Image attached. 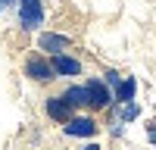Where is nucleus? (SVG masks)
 I'll return each instance as SVG.
<instances>
[{
    "mask_svg": "<svg viewBox=\"0 0 156 150\" xmlns=\"http://www.w3.org/2000/svg\"><path fill=\"white\" fill-rule=\"evenodd\" d=\"M12 19L22 34H37L41 28H47V0H19Z\"/></svg>",
    "mask_w": 156,
    "mask_h": 150,
    "instance_id": "1",
    "label": "nucleus"
},
{
    "mask_svg": "<svg viewBox=\"0 0 156 150\" xmlns=\"http://www.w3.org/2000/svg\"><path fill=\"white\" fill-rule=\"evenodd\" d=\"M59 131H62V138H69V141H97L103 125L97 119V112L81 109V112H75L66 125H59Z\"/></svg>",
    "mask_w": 156,
    "mask_h": 150,
    "instance_id": "2",
    "label": "nucleus"
},
{
    "mask_svg": "<svg viewBox=\"0 0 156 150\" xmlns=\"http://www.w3.org/2000/svg\"><path fill=\"white\" fill-rule=\"evenodd\" d=\"M22 75H25V81H31L37 88H50L56 81V72L50 66V56L37 53V50H28V53L22 56Z\"/></svg>",
    "mask_w": 156,
    "mask_h": 150,
    "instance_id": "3",
    "label": "nucleus"
},
{
    "mask_svg": "<svg viewBox=\"0 0 156 150\" xmlns=\"http://www.w3.org/2000/svg\"><path fill=\"white\" fill-rule=\"evenodd\" d=\"M34 50L44 56H56V53H66V50H75V38L59 28H41L34 34Z\"/></svg>",
    "mask_w": 156,
    "mask_h": 150,
    "instance_id": "4",
    "label": "nucleus"
},
{
    "mask_svg": "<svg viewBox=\"0 0 156 150\" xmlns=\"http://www.w3.org/2000/svg\"><path fill=\"white\" fill-rule=\"evenodd\" d=\"M84 88H87V109L90 112H109L112 109V88L100 78V75H84Z\"/></svg>",
    "mask_w": 156,
    "mask_h": 150,
    "instance_id": "5",
    "label": "nucleus"
},
{
    "mask_svg": "<svg viewBox=\"0 0 156 150\" xmlns=\"http://www.w3.org/2000/svg\"><path fill=\"white\" fill-rule=\"evenodd\" d=\"M50 66L56 72V81H78V78H84V59L78 56L75 50L50 56Z\"/></svg>",
    "mask_w": 156,
    "mask_h": 150,
    "instance_id": "6",
    "label": "nucleus"
},
{
    "mask_svg": "<svg viewBox=\"0 0 156 150\" xmlns=\"http://www.w3.org/2000/svg\"><path fill=\"white\" fill-rule=\"evenodd\" d=\"M41 112H44V119L53 122V125H66V122L75 116V109H72L69 100L62 97V91H56V94H44V100H41Z\"/></svg>",
    "mask_w": 156,
    "mask_h": 150,
    "instance_id": "7",
    "label": "nucleus"
},
{
    "mask_svg": "<svg viewBox=\"0 0 156 150\" xmlns=\"http://www.w3.org/2000/svg\"><path fill=\"white\" fill-rule=\"evenodd\" d=\"M137 91H140L137 75H122V81L112 88V106L128 103V100H137Z\"/></svg>",
    "mask_w": 156,
    "mask_h": 150,
    "instance_id": "8",
    "label": "nucleus"
},
{
    "mask_svg": "<svg viewBox=\"0 0 156 150\" xmlns=\"http://www.w3.org/2000/svg\"><path fill=\"white\" fill-rule=\"evenodd\" d=\"M62 97L72 103V109H75V112L87 109V88H84V81H81V78H78V81H66V88H62Z\"/></svg>",
    "mask_w": 156,
    "mask_h": 150,
    "instance_id": "9",
    "label": "nucleus"
},
{
    "mask_svg": "<svg viewBox=\"0 0 156 150\" xmlns=\"http://www.w3.org/2000/svg\"><path fill=\"white\" fill-rule=\"evenodd\" d=\"M112 112V116H119L125 125H134L140 116H144V109H140V103H137V100H128V103H119V106H112L109 109Z\"/></svg>",
    "mask_w": 156,
    "mask_h": 150,
    "instance_id": "10",
    "label": "nucleus"
},
{
    "mask_svg": "<svg viewBox=\"0 0 156 150\" xmlns=\"http://www.w3.org/2000/svg\"><path fill=\"white\" fill-rule=\"evenodd\" d=\"M106 131H109V138L122 141V138H125V131H128V125H125L119 116H112V112H109V125H106Z\"/></svg>",
    "mask_w": 156,
    "mask_h": 150,
    "instance_id": "11",
    "label": "nucleus"
},
{
    "mask_svg": "<svg viewBox=\"0 0 156 150\" xmlns=\"http://www.w3.org/2000/svg\"><path fill=\"white\" fill-rule=\"evenodd\" d=\"M100 78H103V81H106L109 88H115V84H119V81H122V72H119V69H109V66H106V69H103V72H100Z\"/></svg>",
    "mask_w": 156,
    "mask_h": 150,
    "instance_id": "12",
    "label": "nucleus"
},
{
    "mask_svg": "<svg viewBox=\"0 0 156 150\" xmlns=\"http://www.w3.org/2000/svg\"><path fill=\"white\" fill-rule=\"evenodd\" d=\"M16 6H19V0H0V19H3V16H12Z\"/></svg>",
    "mask_w": 156,
    "mask_h": 150,
    "instance_id": "13",
    "label": "nucleus"
},
{
    "mask_svg": "<svg viewBox=\"0 0 156 150\" xmlns=\"http://www.w3.org/2000/svg\"><path fill=\"white\" fill-rule=\"evenodd\" d=\"M147 144H150V147H156V119H150V122H147Z\"/></svg>",
    "mask_w": 156,
    "mask_h": 150,
    "instance_id": "14",
    "label": "nucleus"
},
{
    "mask_svg": "<svg viewBox=\"0 0 156 150\" xmlns=\"http://www.w3.org/2000/svg\"><path fill=\"white\" fill-rule=\"evenodd\" d=\"M75 150H103V147H100L97 141H81V144H78Z\"/></svg>",
    "mask_w": 156,
    "mask_h": 150,
    "instance_id": "15",
    "label": "nucleus"
},
{
    "mask_svg": "<svg viewBox=\"0 0 156 150\" xmlns=\"http://www.w3.org/2000/svg\"><path fill=\"white\" fill-rule=\"evenodd\" d=\"M150 150H156V147H150Z\"/></svg>",
    "mask_w": 156,
    "mask_h": 150,
    "instance_id": "16",
    "label": "nucleus"
}]
</instances>
